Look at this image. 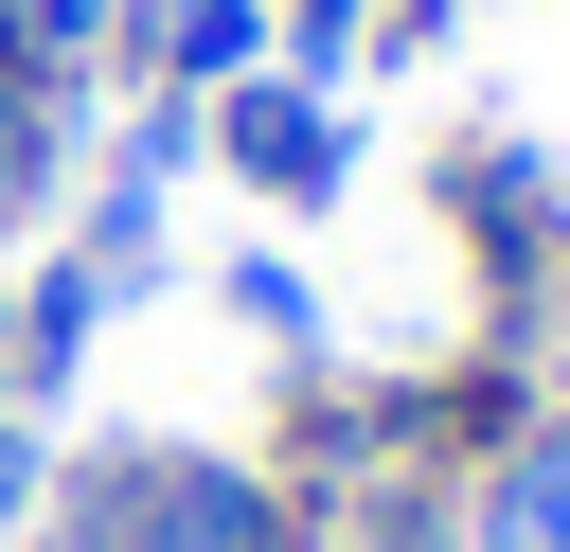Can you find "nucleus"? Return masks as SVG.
Returning a JSON list of instances; mask_svg holds the SVG:
<instances>
[{"instance_id": "obj_12", "label": "nucleus", "mask_w": 570, "mask_h": 552, "mask_svg": "<svg viewBox=\"0 0 570 552\" xmlns=\"http://www.w3.org/2000/svg\"><path fill=\"white\" fill-rule=\"evenodd\" d=\"M445 36H463V0H392V36H356V71L374 53H445Z\"/></svg>"}, {"instance_id": "obj_1", "label": "nucleus", "mask_w": 570, "mask_h": 552, "mask_svg": "<svg viewBox=\"0 0 570 552\" xmlns=\"http://www.w3.org/2000/svg\"><path fill=\"white\" fill-rule=\"evenodd\" d=\"M445 231L499 267V356L552 338V267H570V178L517 142V125H463L445 142Z\"/></svg>"}, {"instance_id": "obj_6", "label": "nucleus", "mask_w": 570, "mask_h": 552, "mask_svg": "<svg viewBox=\"0 0 570 552\" xmlns=\"http://www.w3.org/2000/svg\"><path fill=\"white\" fill-rule=\"evenodd\" d=\"M107 303H125L107 267H36V285H18V356H0V374H18V410H53V392L89 374V338H107Z\"/></svg>"}, {"instance_id": "obj_11", "label": "nucleus", "mask_w": 570, "mask_h": 552, "mask_svg": "<svg viewBox=\"0 0 570 552\" xmlns=\"http://www.w3.org/2000/svg\"><path fill=\"white\" fill-rule=\"evenodd\" d=\"M53 499V410H0V534H36Z\"/></svg>"}, {"instance_id": "obj_8", "label": "nucleus", "mask_w": 570, "mask_h": 552, "mask_svg": "<svg viewBox=\"0 0 570 552\" xmlns=\"http://www.w3.org/2000/svg\"><path fill=\"white\" fill-rule=\"evenodd\" d=\"M125 516H142V445H89V463H53L36 552H125Z\"/></svg>"}, {"instance_id": "obj_7", "label": "nucleus", "mask_w": 570, "mask_h": 552, "mask_svg": "<svg viewBox=\"0 0 570 552\" xmlns=\"http://www.w3.org/2000/svg\"><path fill=\"white\" fill-rule=\"evenodd\" d=\"M71 142H89V89H0V249H18L36 214H53Z\"/></svg>"}, {"instance_id": "obj_3", "label": "nucleus", "mask_w": 570, "mask_h": 552, "mask_svg": "<svg viewBox=\"0 0 570 552\" xmlns=\"http://www.w3.org/2000/svg\"><path fill=\"white\" fill-rule=\"evenodd\" d=\"M214 160H232L249 196L321 214V196L356 178V107H338L321 71H232V89H214Z\"/></svg>"}, {"instance_id": "obj_10", "label": "nucleus", "mask_w": 570, "mask_h": 552, "mask_svg": "<svg viewBox=\"0 0 570 552\" xmlns=\"http://www.w3.org/2000/svg\"><path fill=\"white\" fill-rule=\"evenodd\" d=\"M214 303H232L267 356H321V285H303L285 249H232V267H214Z\"/></svg>"}, {"instance_id": "obj_4", "label": "nucleus", "mask_w": 570, "mask_h": 552, "mask_svg": "<svg viewBox=\"0 0 570 552\" xmlns=\"http://www.w3.org/2000/svg\"><path fill=\"white\" fill-rule=\"evenodd\" d=\"M463 552H570V392H534L463 463Z\"/></svg>"}, {"instance_id": "obj_5", "label": "nucleus", "mask_w": 570, "mask_h": 552, "mask_svg": "<svg viewBox=\"0 0 570 552\" xmlns=\"http://www.w3.org/2000/svg\"><path fill=\"white\" fill-rule=\"evenodd\" d=\"M267 53H285L267 0H125V18H107V71H142V89H232V71H267Z\"/></svg>"}, {"instance_id": "obj_2", "label": "nucleus", "mask_w": 570, "mask_h": 552, "mask_svg": "<svg viewBox=\"0 0 570 552\" xmlns=\"http://www.w3.org/2000/svg\"><path fill=\"white\" fill-rule=\"evenodd\" d=\"M125 552H303V499H285L267 445H142Z\"/></svg>"}, {"instance_id": "obj_13", "label": "nucleus", "mask_w": 570, "mask_h": 552, "mask_svg": "<svg viewBox=\"0 0 570 552\" xmlns=\"http://www.w3.org/2000/svg\"><path fill=\"white\" fill-rule=\"evenodd\" d=\"M534 356H570V267H552V338H534Z\"/></svg>"}, {"instance_id": "obj_9", "label": "nucleus", "mask_w": 570, "mask_h": 552, "mask_svg": "<svg viewBox=\"0 0 570 552\" xmlns=\"http://www.w3.org/2000/svg\"><path fill=\"white\" fill-rule=\"evenodd\" d=\"M196 160H214V89H142V107H125V142H107V178H125V196H178Z\"/></svg>"}, {"instance_id": "obj_14", "label": "nucleus", "mask_w": 570, "mask_h": 552, "mask_svg": "<svg viewBox=\"0 0 570 552\" xmlns=\"http://www.w3.org/2000/svg\"><path fill=\"white\" fill-rule=\"evenodd\" d=\"M0 356H18V303H0Z\"/></svg>"}]
</instances>
